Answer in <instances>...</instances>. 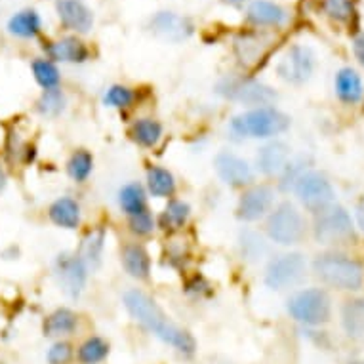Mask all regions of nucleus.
Masks as SVG:
<instances>
[{
    "label": "nucleus",
    "instance_id": "1",
    "mask_svg": "<svg viewBox=\"0 0 364 364\" xmlns=\"http://www.w3.org/2000/svg\"><path fill=\"white\" fill-rule=\"evenodd\" d=\"M124 307L130 313L134 321H138L145 330L156 336L162 343H166L172 349L183 355V357H193L197 353V340L189 330L181 328L176 323L170 321V316L162 311V307L155 299L147 296L141 290H128L124 294Z\"/></svg>",
    "mask_w": 364,
    "mask_h": 364
},
{
    "label": "nucleus",
    "instance_id": "2",
    "mask_svg": "<svg viewBox=\"0 0 364 364\" xmlns=\"http://www.w3.org/2000/svg\"><path fill=\"white\" fill-rule=\"evenodd\" d=\"M316 279L343 292H358L364 284V265L341 252H324L313 262Z\"/></svg>",
    "mask_w": 364,
    "mask_h": 364
},
{
    "label": "nucleus",
    "instance_id": "3",
    "mask_svg": "<svg viewBox=\"0 0 364 364\" xmlns=\"http://www.w3.org/2000/svg\"><path fill=\"white\" fill-rule=\"evenodd\" d=\"M288 128H290V117L273 105L252 107L246 113L237 114L229 124V130L233 136L254 139L275 138L284 134Z\"/></svg>",
    "mask_w": 364,
    "mask_h": 364
},
{
    "label": "nucleus",
    "instance_id": "4",
    "mask_svg": "<svg viewBox=\"0 0 364 364\" xmlns=\"http://www.w3.org/2000/svg\"><path fill=\"white\" fill-rule=\"evenodd\" d=\"M287 309L299 324L323 326L332 316V299L323 288H307V290H299L288 299Z\"/></svg>",
    "mask_w": 364,
    "mask_h": 364
},
{
    "label": "nucleus",
    "instance_id": "5",
    "mask_svg": "<svg viewBox=\"0 0 364 364\" xmlns=\"http://www.w3.org/2000/svg\"><path fill=\"white\" fill-rule=\"evenodd\" d=\"M267 235L269 239L281 246L299 245L307 233V223L298 206L292 203H281L267 215Z\"/></svg>",
    "mask_w": 364,
    "mask_h": 364
},
{
    "label": "nucleus",
    "instance_id": "6",
    "mask_svg": "<svg viewBox=\"0 0 364 364\" xmlns=\"http://www.w3.org/2000/svg\"><path fill=\"white\" fill-rule=\"evenodd\" d=\"M313 235L318 245L323 246H341L351 245L355 240V225L351 214L343 206H330L321 214H316Z\"/></svg>",
    "mask_w": 364,
    "mask_h": 364
},
{
    "label": "nucleus",
    "instance_id": "7",
    "mask_svg": "<svg viewBox=\"0 0 364 364\" xmlns=\"http://www.w3.org/2000/svg\"><path fill=\"white\" fill-rule=\"evenodd\" d=\"M215 92L229 102L242 103L250 107L273 105L277 102V92L265 84L252 80V78L227 77L215 84Z\"/></svg>",
    "mask_w": 364,
    "mask_h": 364
},
{
    "label": "nucleus",
    "instance_id": "8",
    "mask_svg": "<svg viewBox=\"0 0 364 364\" xmlns=\"http://www.w3.org/2000/svg\"><path fill=\"white\" fill-rule=\"evenodd\" d=\"M292 189L299 203L304 204V208L315 215L328 210L336 203L334 187L328 181V178L324 173L315 172V170L301 173L296 179Z\"/></svg>",
    "mask_w": 364,
    "mask_h": 364
},
{
    "label": "nucleus",
    "instance_id": "9",
    "mask_svg": "<svg viewBox=\"0 0 364 364\" xmlns=\"http://www.w3.org/2000/svg\"><path fill=\"white\" fill-rule=\"evenodd\" d=\"M307 273V262L299 252L282 254L271 259L265 269V287L271 290H287L304 281Z\"/></svg>",
    "mask_w": 364,
    "mask_h": 364
},
{
    "label": "nucleus",
    "instance_id": "10",
    "mask_svg": "<svg viewBox=\"0 0 364 364\" xmlns=\"http://www.w3.org/2000/svg\"><path fill=\"white\" fill-rule=\"evenodd\" d=\"M54 271L61 290L71 299L80 298L88 281V267L86 263L73 252H61L54 262Z\"/></svg>",
    "mask_w": 364,
    "mask_h": 364
},
{
    "label": "nucleus",
    "instance_id": "11",
    "mask_svg": "<svg viewBox=\"0 0 364 364\" xmlns=\"http://www.w3.org/2000/svg\"><path fill=\"white\" fill-rule=\"evenodd\" d=\"M313 71H315V54L311 52V48L301 44H296L288 50L277 65L279 77L290 84L307 82Z\"/></svg>",
    "mask_w": 364,
    "mask_h": 364
},
{
    "label": "nucleus",
    "instance_id": "12",
    "mask_svg": "<svg viewBox=\"0 0 364 364\" xmlns=\"http://www.w3.org/2000/svg\"><path fill=\"white\" fill-rule=\"evenodd\" d=\"M275 203V191L269 186H250L240 195L237 204V218L252 223L265 218Z\"/></svg>",
    "mask_w": 364,
    "mask_h": 364
},
{
    "label": "nucleus",
    "instance_id": "13",
    "mask_svg": "<svg viewBox=\"0 0 364 364\" xmlns=\"http://www.w3.org/2000/svg\"><path fill=\"white\" fill-rule=\"evenodd\" d=\"M214 168L220 179L229 187H250L254 183L256 172L250 162L235 153H218L214 159Z\"/></svg>",
    "mask_w": 364,
    "mask_h": 364
},
{
    "label": "nucleus",
    "instance_id": "14",
    "mask_svg": "<svg viewBox=\"0 0 364 364\" xmlns=\"http://www.w3.org/2000/svg\"><path fill=\"white\" fill-rule=\"evenodd\" d=\"M151 31L161 41L178 44V42L187 41L193 35V23L191 19L186 18V16H179V14L173 12H159L155 18L151 19Z\"/></svg>",
    "mask_w": 364,
    "mask_h": 364
},
{
    "label": "nucleus",
    "instance_id": "15",
    "mask_svg": "<svg viewBox=\"0 0 364 364\" xmlns=\"http://www.w3.org/2000/svg\"><path fill=\"white\" fill-rule=\"evenodd\" d=\"M55 10L60 16L61 23L67 29L77 31V33H88L94 25V14L82 0H58Z\"/></svg>",
    "mask_w": 364,
    "mask_h": 364
},
{
    "label": "nucleus",
    "instance_id": "16",
    "mask_svg": "<svg viewBox=\"0 0 364 364\" xmlns=\"http://www.w3.org/2000/svg\"><path fill=\"white\" fill-rule=\"evenodd\" d=\"M288 162H290V147L279 139L263 145L256 159L257 170L263 176H281L288 166Z\"/></svg>",
    "mask_w": 364,
    "mask_h": 364
},
{
    "label": "nucleus",
    "instance_id": "17",
    "mask_svg": "<svg viewBox=\"0 0 364 364\" xmlns=\"http://www.w3.org/2000/svg\"><path fill=\"white\" fill-rule=\"evenodd\" d=\"M269 41L262 33H242L235 38V54L245 67H256L267 54Z\"/></svg>",
    "mask_w": 364,
    "mask_h": 364
},
{
    "label": "nucleus",
    "instance_id": "18",
    "mask_svg": "<svg viewBox=\"0 0 364 364\" xmlns=\"http://www.w3.org/2000/svg\"><path fill=\"white\" fill-rule=\"evenodd\" d=\"M44 50L50 61H61V63H84L90 55L86 44L77 36H65L61 41L48 42Z\"/></svg>",
    "mask_w": 364,
    "mask_h": 364
},
{
    "label": "nucleus",
    "instance_id": "19",
    "mask_svg": "<svg viewBox=\"0 0 364 364\" xmlns=\"http://www.w3.org/2000/svg\"><path fill=\"white\" fill-rule=\"evenodd\" d=\"M120 259L124 265V271L132 279L136 281H147L151 275V256L149 252L145 250L144 245L139 242H130L124 245L120 252Z\"/></svg>",
    "mask_w": 364,
    "mask_h": 364
},
{
    "label": "nucleus",
    "instance_id": "20",
    "mask_svg": "<svg viewBox=\"0 0 364 364\" xmlns=\"http://www.w3.org/2000/svg\"><path fill=\"white\" fill-rule=\"evenodd\" d=\"M78 328V316L69 307H60L52 311L42 321V336L50 340H61L65 336H71Z\"/></svg>",
    "mask_w": 364,
    "mask_h": 364
},
{
    "label": "nucleus",
    "instance_id": "21",
    "mask_svg": "<svg viewBox=\"0 0 364 364\" xmlns=\"http://www.w3.org/2000/svg\"><path fill=\"white\" fill-rule=\"evenodd\" d=\"M287 18V10L269 0H254L246 12V19L256 27H281Z\"/></svg>",
    "mask_w": 364,
    "mask_h": 364
},
{
    "label": "nucleus",
    "instance_id": "22",
    "mask_svg": "<svg viewBox=\"0 0 364 364\" xmlns=\"http://www.w3.org/2000/svg\"><path fill=\"white\" fill-rule=\"evenodd\" d=\"M103 248H105V229L103 227H94L84 235L78 246V257L86 263L88 271H96L102 267Z\"/></svg>",
    "mask_w": 364,
    "mask_h": 364
},
{
    "label": "nucleus",
    "instance_id": "23",
    "mask_svg": "<svg viewBox=\"0 0 364 364\" xmlns=\"http://www.w3.org/2000/svg\"><path fill=\"white\" fill-rule=\"evenodd\" d=\"M48 218L61 229H77L80 225V204L71 197L55 198L50 204Z\"/></svg>",
    "mask_w": 364,
    "mask_h": 364
},
{
    "label": "nucleus",
    "instance_id": "24",
    "mask_svg": "<svg viewBox=\"0 0 364 364\" xmlns=\"http://www.w3.org/2000/svg\"><path fill=\"white\" fill-rule=\"evenodd\" d=\"M341 326L347 338L364 341V298L346 301L341 307Z\"/></svg>",
    "mask_w": 364,
    "mask_h": 364
},
{
    "label": "nucleus",
    "instance_id": "25",
    "mask_svg": "<svg viewBox=\"0 0 364 364\" xmlns=\"http://www.w3.org/2000/svg\"><path fill=\"white\" fill-rule=\"evenodd\" d=\"M189 218H191V206L178 198H170L159 218V227L164 233H178L187 225Z\"/></svg>",
    "mask_w": 364,
    "mask_h": 364
},
{
    "label": "nucleus",
    "instance_id": "26",
    "mask_svg": "<svg viewBox=\"0 0 364 364\" xmlns=\"http://www.w3.org/2000/svg\"><path fill=\"white\" fill-rule=\"evenodd\" d=\"M336 94L343 103H358L363 100V80L358 77L357 71H353L349 67L341 69L336 75Z\"/></svg>",
    "mask_w": 364,
    "mask_h": 364
},
{
    "label": "nucleus",
    "instance_id": "27",
    "mask_svg": "<svg viewBox=\"0 0 364 364\" xmlns=\"http://www.w3.org/2000/svg\"><path fill=\"white\" fill-rule=\"evenodd\" d=\"M42 29V19L36 10H21L8 21V33L18 38H35Z\"/></svg>",
    "mask_w": 364,
    "mask_h": 364
},
{
    "label": "nucleus",
    "instance_id": "28",
    "mask_svg": "<svg viewBox=\"0 0 364 364\" xmlns=\"http://www.w3.org/2000/svg\"><path fill=\"white\" fill-rule=\"evenodd\" d=\"M130 138L139 147L153 149L162 139V124L155 119H138L132 124Z\"/></svg>",
    "mask_w": 364,
    "mask_h": 364
},
{
    "label": "nucleus",
    "instance_id": "29",
    "mask_svg": "<svg viewBox=\"0 0 364 364\" xmlns=\"http://www.w3.org/2000/svg\"><path fill=\"white\" fill-rule=\"evenodd\" d=\"M147 187L153 197L156 198H170L176 193V178L168 168L162 166H149L147 168Z\"/></svg>",
    "mask_w": 364,
    "mask_h": 364
},
{
    "label": "nucleus",
    "instance_id": "30",
    "mask_svg": "<svg viewBox=\"0 0 364 364\" xmlns=\"http://www.w3.org/2000/svg\"><path fill=\"white\" fill-rule=\"evenodd\" d=\"M111 353V346L107 340L100 336H90L78 346L77 360L80 364H102Z\"/></svg>",
    "mask_w": 364,
    "mask_h": 364
},
{
    "label": "nucleus",
    "instance_id": "31",
    "mask_svg": "<svg viewBox=\"0 0 364 364\" xmlns=\"http://www.w3.org/2000/svg\"><path fill=\"white\" fill-rule=\"evenodd\" d=\"M119 204L128 218L147 210V195H145L144 186H139L136 181L126 183L119 191Z\"/></svg>",
    "mask_w": 364,
    "mask_h": 364
},
{
    "label": "nucleus",
    "instance_id": "32",
    "mask_svg": "<svg viewBox=\"0 0 364 364\" xmlns=\"http://www.w3.org/2000/svg\"><path fill=\"white\" fill-rule=\"evenodd\" d=\"M239 248L242 259L250 263L262 262L265 254H267V242L262 235L252 231V229H245L239 237Z\"/></svg>",
    "mask_w": 364,
    "mask_h": 364
},
{
    "label": "nucleus",
    "instance_id": "33",
    "mask_svg": "<svg viewBox=\"0 0 364 364\" xmlns=\"http://www.w3.org/2000/svg\"><path fill=\"white\" fill-rule=\"evenodd\" d=\"M65 94L60 88L44 90L41 97L36 100V113L44 117V119H55L65 111Z\"/></svg>",
    "mask_w": 364,
    "mask_h": 364
},
{
    "label": "nucleus",
    "instance_id": "34",
    "mask_svg": "<svg viewBox=\"0 0 364 364\" xmlns=\"http://www.w3.org/2000/svg\"><path fill=\"white\" fill-rule=\"evenodd\" d=\"M94 170V156L86 149H77L67 161V173L73 181L84 183Z\"/></svg>",
    "mask_w": 364,
    "mask_h": 364
},
{
    "label": "nucleus",
    "instance_id": "35",
    "mask_svg": "<svg viewBox=\"0 0 364 364\" xmlns=\"http://www.w3.org/2000/svg\"><path fill=\"white\" fill-rule=\"evenodd\" d=\"M33 77H35L36 84L44 90H52L60 86V69L55 67L54 61L50 60H35L33 61Z\"/></svg>",
    "mask_w": 364,
    "mask_h": 364
},
{
    "label": "nucleus",
    "instance_id": "36",
    "mask_svg": "<svg viewBox=\"0 0 364 364\" xmlns=\"http://www.w3.org/2000/svg\"><path fill=\"white\" fill-rule=\"evenodd\" d=\"M134 100H136L134 90L128 88V86H122V84H114L107 90V94L103 97V103L113 109H126L130 107Z\"/></svg>",
    "mask_w": 364,
    "mask_h": 364
},
{
    "label": "nucleus",
    "instance_id": "37",
    "mask_svg": "<svg viewBox=\"0 0 364 364\" xmlns=\"http://www.w3.org/2000/svg\"><path fill=\"white\" fill-rule=\"evenodd\" d=\"M75 357H77L75 347H73L71 341L67 340L54 341L46 351V363L48 364H71Z\"/></svg>",
    "mask_w": 364,
    "mask_h": 364
},
{
    "label": "nucleus",
    "instance_id": "38",
    "mask_svg": "<svg viewBox=\"0 0 364 364\" xmlns=\"http://www.w3.org/2000/svg\"><path fill=\"white\" fill-rule=\"evenodd\" d=\"M323 10L336 21H349L355 14L351 0H323Z\"/></svg>",
    "mask_w": 364,
    "mask_h": 364
},
{
    "label": "nucleus",
    "instance_id": "39",
    "mask_svg": "<svg viewBox=\"0 0 364 364\" xmlns=\"http://www.w3.org/2000/svg\"><path fill=\"white\" fill-rule=\"evenodd\" d=\"M128 227H130V231L136 237H147L155 231L156 221L153 218L149 210H144V212H139V214H134L128 218Z\"/></svg>",
    "mask_w": 364,
    "mask_h": 364
},
{
    "label": "nucleus",
    "instance_id": "40",
    "mask_svg": "<svg viewBox=\"0 0 364 364\" xmlns=\"http://www.w3.org/2000/svg\"><path fill=\"white\" fill-rule=\"evenodd\" d=\"M186 292L191 294V296H204V294H210L212 290H210L208 281L203 275H195L187 281Z\"/></svg>",
    "mask_w": 364,
    "mask_h": 364
},
{
    "label": "nucleus",
    "instance_id": "41",
    "mask_svg": "<svg viewBox=\"0 0 364 364\" xmlns=\"http://www.w3.org/2000/svg\"><path fill=\"white\" fill-rule=\"evenodd\" d=\"M353 52H355V58L360 65L364 67V33L363 35H358L353 42Z\"/></svg>",
    "mask_w": 364,
    "mask_h": 364
},
{
    "label": "nucleus",
    "instance_id": "42",
    "mask_svg": "<svg viewBox=\"0 0 364 364\" xmlns=\"http://www.w3.org/2000/svg\"><path fill=\"white\" fill-rule=\"evenodd\" d=\"M6 186H8V176H6V172H4V168L0 166V195L4 193Z\"/></svg>",
    "mask_w": 364,
    "mask_h": 364
},
{
    "label": "nucleus",
    "instance_id": "43",
    "mask_svg": "<svg viewBox=\"0 0 364 364\" xmlns=\"http://www.w3.org/2000/svg\"><path fill=\"white\" fill-rule=\"evenodd\" d=\"M357 221H358V227L364 231V206H358L357 208Z\"/></svg>",
    "mask_w": 364,
    "mask_h": 364
},
{
    "label": "nucleus",
    "instance_id": "44",
    "mask_svg": "<svg viewBox=\"0 0 364 364\" xmlns=\"http://www.w3.org/2000/svg\"><path fill=\"white\" fill-rule=\"evenodd\" d=\"M225 4H231V6H240V4H245L246 0H223Z\"/></svg>",
    "mask_w": 364,
    "mask_h": 364
},
{
    "label": "nucleus",
    "instance_id": "45",
    "mask_svg": "<svg viewBox=\"0 0 364 364\" xmlns=\"http://www.w3.org/2000/svg\"><path fill=\"white\" fill-rule=\"evenodd\" d=\"M349 364H364V357L353 358V360H349Z\"/></svg>",
    "mask_w": 364,
    "mask_h": 364
}]
</instances>
